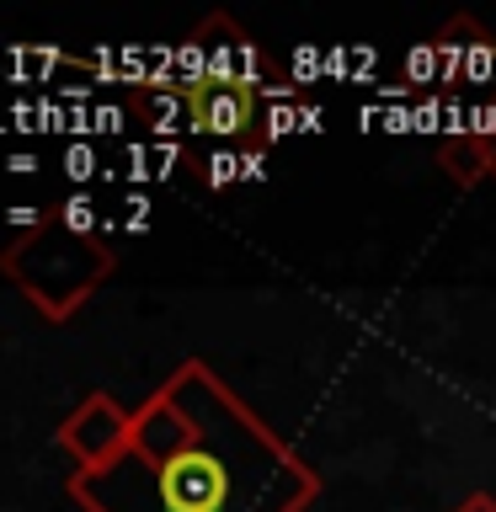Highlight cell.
Returning <instances> with one entry per match:
<instances>
[{"instance_id": "2", "label": "cell", "mask_w": 496, "mask_h": 512, "mask_svg": "<svg viewBox=\"0 0 496 512\" xmlns=\"http://www.w3.org/2000/svg\"><path fill=\"white\" fill-rule=\"evenodd\" d=\"M0 272L38 304V315L70 320V315H80V304L118 272V251H112L86 224V214L75 208L70 219L48 214L38 224H27V230L0 251Z\"/></svg>"}, {"instance_id": "4", "label": "cell", "mask_w": 496, "mask_h": 512, "mask_svg": "<svg viewBox=\"0 0 496 512\" xmlns=\"http://www.w3.org/2000/svg\"><path fill=\"white\" fill-rule=\"evenodd\" d=\"M187 118L192 128H203V134H219V139H240L251 128L256 118V91H251V80H240V75H198V80H187Z\"/></svg>"}, {"instance_id": "1", "label": "cell", "mask_w": 496, "mask_h": 512, "mask_svg": "<svg viewBox=\"0 0 496 512\" xmlns=\"http://www.w3.org/2000/svg\"><path fill=\"white\" fill-rule=\"evenodd\" d=\"M70 496L91 512H299L320 480L208 363H182L134 411L128 459L107 475H75Z\"/></svg>"}, {"instance_id": "6", "label": "cell", "mask_w": 496, "mask_h": 512, "mask_svg": "<svg viewBox=\"0 0 496 512\" xmlns=\"http://www.w3.org/2000/svg\"><path fill=\"white\" fill-rule=\"evenodd\" d=\"M454 512H496V496H491V491H470Z\"/></svg>"}, {"instance_id": "7", "label": "cell", "mask_w": 496, "mask_h": 512, "mask_svg": "<svg viewBox=\"0 0 496 512\" xmlns=\"http://www.w3.org/2000/svg\"><path fill=\"white\" fill-rule=\"evenodd\" d=\"M486 144H491V182H496V123L486 128Z\"/></svg>"}, {"instance_id": "5", "label": "cell", "mask_w": 496, "mask_h": 512, "mask_svg": "<svg viewBox=\"0 0 496 512\" xmlns=\"http://www.w3.org/2000/svg\"><path fill=\"white\" fill-rule=\"evenodd\" d=\"M438 166L448 171V182H454V187H475L480 176H491V144H486V134H475V128L448 134L438 144Z\"/></svg>"}, {"instance_id": "3", "label": "cell", "mask_w": 496, "mask_h": 512, "mask_svg": "<svg viewBox=\"0 0 496 512\" xmlns=\"http://www.w3.org/2000/svg\"><path fill=\"white\" fill-rule=\"evenodd\" d=\"M54 443L75 459V475H107V470H118L128 459V448H134V411H123L107 390H91L59 422Z\"/></svg>"}]
</instances>
